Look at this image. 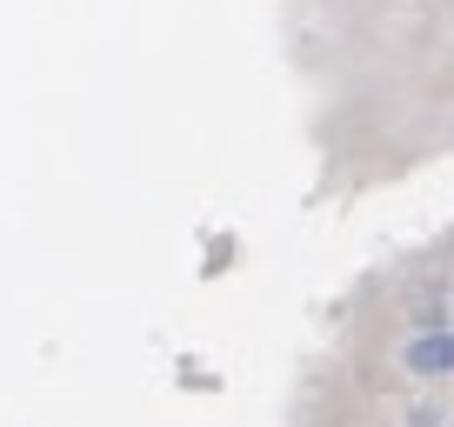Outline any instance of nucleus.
<instances>
[{"instance_id":"1","label":"nucleus","mask_w":454,"mask_h":427,"mask_svg":"<svg viewBox=\"0 0 454 427\" xmlns=\"http://www.w3.org/2000/svg\"><path fill=\"white\" fill-rule=\"evenodd\" d=\"M408 368H421V374H448V368H454V334H421V341L408 347Z\"/></svg>"}]
</instances>
